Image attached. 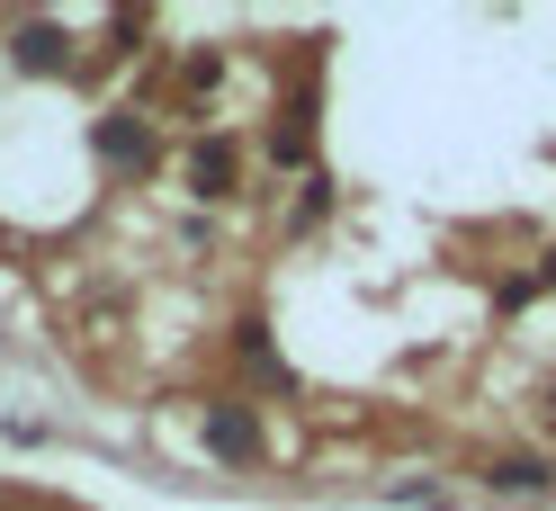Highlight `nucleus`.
Masks as SVG:
<instances>
[{"mask_svg":"<svg viewBox=\"0 0 556 511\" xmlns=\"http://www.w3.org/2000/svg\"><path fill=\"white\" fill-rule=\"evenodd\" d=\"M99 162H109V170H153V126L144 117H99Z\"/></svg>","mask_w":556,"mask_h":511,"instance_id":"nucleus-1","label":"nucleus"},{"mask_svg":"<svg viewBox=\"0 0 556 511\" xmlns=\"http://www.w3.org/2000/svg\"><path fill=\"white\" fill-rule=\"evenodd\" d=\"M206 449H216L225 467H252L261 458V422L242 413V404H216V413H206Z\"/></svg>","mask_w":556,"mask_h":511,"instance_id":"nucleus-2","label":"nucleus"},{"mask_svg":"<svg viewBox=\"0 0 556 511\" xmlns=\"http://www.w3.org/2000/svg\"><path fill=\"white\" fill-rule=\"evenodd\" d=\"M10 46H18V63H27V73H63V63H73V46H63V27H46V18H27Z\"/></svg>","mask_w":556,"mask_h":511,"instance_id":"nucleus-3","label":"nucleus"},{"mask_svg":"<svg viewBox=\"0 0 556 511\" xmlns=\"http://www.w3.org/2000/svg\"><path fill=\"white\" fill-rule=\"evenodd\" d=\"M189 189H198V197H225V189H233V144L206 135V144L189 153Z\"/></svg>","mask_w":556,"mask_h":511,"instance_id":"nucleus-4","label":"nucleus"},{"mask_svg":"<svg viewBox=\"0 0 556 511\" xmlns=\"http://www.w3.org/2000/svg\"><path fill=\"white\" fill-rule=\"evenodd\" d=\"M484 485H503V494H539V485H556V458H494V475Z\"/></svg>","mask_w":556,"mask_h":511,"instance_id":"nucleus-5","label":"nucleus"}]
</instances>
